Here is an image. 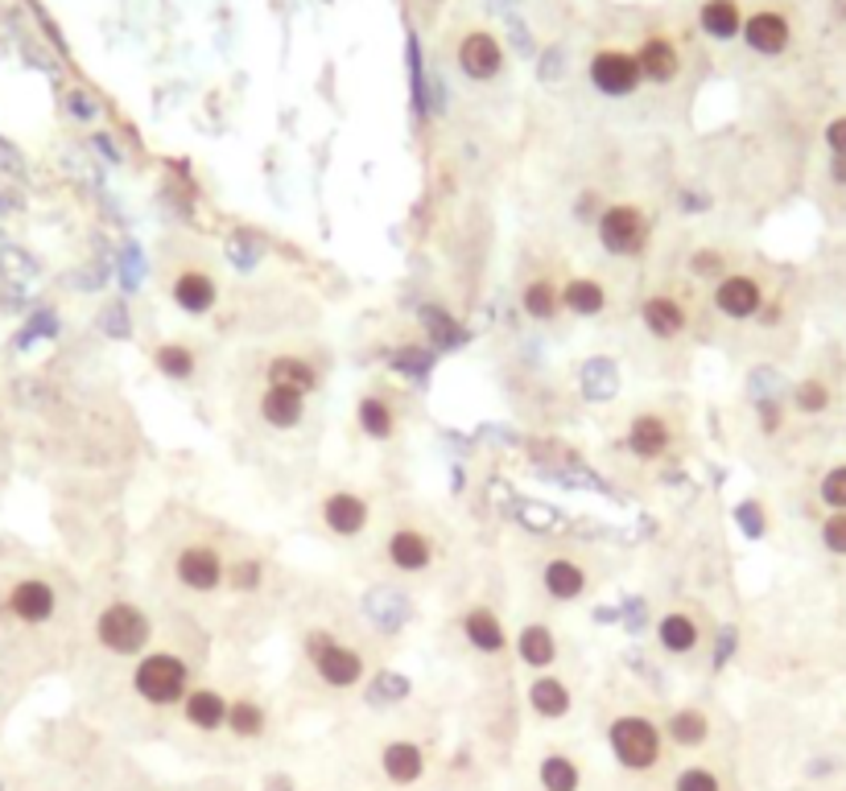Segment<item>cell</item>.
<instances>
[{"mask_svg":"<svg viewBox=\"0 0 846 791\" xmlns=\"http://www.w3.org/2000/svg\"><path fill=\"white\" fill-rule=\"evenodd\" d=\"M182 718L194 726V730H220L228 726V697L220 689H190L187 701H182Z\"/></svg>","mask_w":846,"mask_h":791,"instance_id":"e0dca14e","label":"cell"},{"mask_svg":"<svg viewBox=\"0 0 846 791\" xmlns=\"http://www.w3.org/2000/svg\"><path fill=\"white\" fill-rule=\"evenodd\" d=\"M463 635H467V643L483 656H500L504 643H508V635H504V622L492 606H475L463 615Z\"/></svg>","mask_w":846,"mask_h":791,"instance_id":"2e32d148","label":"cell"},{"mask_svg":"<svg viewBox=\"0 0 846 791\" xmlns=\"http://www.w3.org/2000/svg\"><path fill=\"white\" fill-rule=\"evenodd\" d=\"M764 305V288L752 276H723L715 285V310L731 322H747V317L759 314Z\"/></svg>","mask_w":846,"mask_h":791,"instance_id":"8fae6325","label":"cell"},{"mask_svg":"<svg viewBox=\"0 0 846 791\" xmlns=\"http://www.w3.org/2000/svg\"><path fill=\"white\" fill-rule=\"evenodd\" d=\"M178 586H187L190 594H215L228 577L223 552L215 545H187L174 561Z\"/></svg>","mask_w":846,"mask_h":791,"instance_id":"8992f818","label":"cell"},{"mask_svg":"<svg viewBox=\"0 0 846 791\" xmlns=\"http://www.w3.org/2000/svg\"><path fill=\"white\" fill-rule=\"evenodd\" d=\"M153 367H158L165 379H174V384H187V379H194L199 355H194L187 343H161L158 351H153Z\"/></svg>","mask_w":846,"mask_h":791,"instance_id":"83f0119b","label":"cell"},{"mask_svg":"<svg viewBox=\"0 0 846 791\" xmlns=\"http://www.w3.org/2000/svg\"><path fill=\"white\" fill-rule=\"evenodd\" d=\"M521 310H525L533 322H554L562 314V288L554 281H528L521 288Z\"/></svg>","mask_w":846,"mask_h":791,"instance_id":"4316f807","label":"cell"},{"mask_svg":"<svg viewBox=\"0 0 846 791\" xmlns=\"http://www.w3.org/2000/svg\"><path fill=\"white\" fill-rule=\"evenodd\" d=\"M516 656H521V663H528V668L545 672V668L557 660L554 631H550L545 622H525V627H521V635H516Z\"/></svg>","mask_w":846,"mask_h":791,"instance_id":"ffe728a7","label":"cell"},{"mask_svg":"<svg viewBox=\"0 0 846 791\" xmlns=\"http://www.w3.org/2000/svg\"><path fill=\"white\" fill-rule=\"evenodd\" d=\"M641 322L653 338H677L689 326V314L673 293H648L641 305Z\"/></svg>","mask_w":846,"mask_h":791,"instance_id":"5bb4252c","label":"cell"},{"mask_svg":"<svg viewBox=\"0 0 846 791\" xmlns=\"http://www.w3.org/2000/svg\"><path fill=\"white\" fill-rule=\"evenodd\" d=\"M595 231H598L603 252H612V256H620V260L644 256V247H648V240H653V223H648V215H644L641 206H632V202H615V206H607V211L598 215Z\"/></svg>","mask_w":846,"mask_h":791,"instance_id":"7a4b0ae2","label":"cell"},{"mask_svg":"<svg viewBox=\"0 0 846 791\" xmlns=\"http://www.w3.org/2000/svg\"><path fill=\"white\" fill-rule=\"evenodd\" d=\"M607 742H612L620 767H627V771H648V767L661 763V747H665V734H661V730L648 718H641V713H624V718L612 721V730H607Z\"/></svg>","mask_w":846,"mask_h":791,"instance_id":"3957f363","label":"cell"},{"mask_svg":"<svg viewBox=\"0 0 846 791\" xmlns=\"http://www.w3.org/2000/svg\"><path fill=\"white\" fill-rule=\"evenodd\" d=\"M826 141H830V149L838 153V158H846V115L843 120H834L830 129H826Z\"/></svg>","mask_w":846,"mask_h":791,"instance_id":"ab89813d","label":"cell"},{"mask_svg":"<svg viewBox=\"0 0 846 791\" xmlns=\"http://www.w3.org/2000/svg\"><path fill=\"white\" fill-rule=\"evenodd\" d=\"M459 67H463V74L467 79H480V83H487V79H496L500 67H504V50H500V42L492 38V33H467L463 38V45H459Z\"/></svg>","mask_w":846,"mask_h":791,"instance_id":"4fadbf2b","label":"cell"},{"mask_svg":"<svg viewBox=\"0 0 846 791\" xmlns=\"http://www.w3.org/2000/svg\"><path fill=\"white\" fill-rule=\"evenodd\" d=\"M273 791H290V783H285V779H273Z\"/></svg>","mask_w":846,"mask_h":791,"instance_id":"60d3db41","label":"cell"},{"mask_svg":"<svg viewBox=\"0 0 846 791\" xmlns=\"http://www.w3.org/2000/svg\"><path fill=\"white\" fill-rule=\"evenodd\" d=\"M744 33H747V45L759 50V54H780V50L788 45L785 17H776V13H756L744 26Z\"/></svg>","mask_w":846,"mask_h":791,"instance_id":"484cf974","label":"cell"},{"mask_svg":"<svg viewBox=\"0 0 846 791\" xmlns=\"http://www.w3.org/2000/svg\"><path fill=\"white\" fill-rule=\"evenodd\" d=\"M149 635H153V622L145 619L141 606L132 602H112L95 619V639L112 656H141L149 648Z\"/></svg>","mask_w":846,"mask_h":791,"instance_id":"5b68a950","label":"cell"},{"mask_svg":"<svg viewBox=\"0 0 846 791\" xmlns=\"http://www.w3.org/2000/svg\"><path fill=\"white\" fill-rule=\"evenodd\" d=\"M306 656L310 663H314L319 680L331 684V689H355V684L367 677L364 656L355 648H348V643H339L335 635H326V631L306 635Z\"/></svg>","mask_w":846,"mask_h":791,"instance_id":"277c9868","label":"cell"},{"mask_svg":"<svg viewBox=\"0 0 846 791\" xmlns=\"http://www.w3.org/2000/svg\"><path fill=\"white\" fill-rule=\"evenodd\" d=\"M434 552L439 548H434L430 533L417 528V524H401V528L384 536V557H389L396 574H425L434 565Z\"/></svg>","mask_w":846,"mask_h":791,"instance_id":"52a82bcc","label":"cell"},{"mask_svg":"<svg viewBox=\"0 0 846 791\" xmlns=\"http://www.w3.org/2000/svg\"><path fill=\"white\" fill-rule=\"evenodd\" d=\"M367 519H372L367 499L364 495H355V490L339 487V490H331V495L322 499V524H326V533L360 536L367 528Z\"/></svg>","mask_w":846,"mask_h":791,"instance_id":"30bf717a","label":"cell"},{"mask_svg":"<svg viewBox=\"0 0 846 791\" xmlns=\"http://www.w3.org/2000/svg\"><path fill=\"white\" fill-rule=\"evenodd\" d=\"M641 62L636 54H624V50H603L591 62V83L603 91V95H632L641 87Z\"/></svg>","mask_w":846,"mask_h":791,"instance_id":"9c48e42d","label":"cell"},{"mask_svg":"<svg viewBox=\"0 0 846 791\" xmlns=\"http://www.w3.org/2000/svg\"><path fill=\"white\" fill-rule=\"evenodd\" d=\"M170 297L182 314L190 317H203L211 314V305L220 302V285H215V276L199 268V264H187L182 273L170 276Z\"/></svg>","mask_w":846,"mask_h":791,"instance_id":"ba28073f","label":"cell"},{"mask_svg":"<svg viewBox=\"0 0 846 791\" xmlns=\"http://www.w3.org/2000/svg\"><path fill=\"white\" fill-rule=\"evenodd\" d=\"M228 730L235 738H261L264 734V709L252 701V697H240V701H228Z\"/></svg>","mask_w":846,"mask_h":791,"instance_id":"1f68e13d","label":"cell"},{"mask_svg":"<svg viewBox=\"0 0 846 791\" xmlns=\"http://www.w3.org/2000/svg\"><path fill=\"white\" fill-rule=\"evenodd\" d=\"M528 709L537 713V718H566L570 713V689L566 680L550 677V672H541L533 684H528Z\"/></svg>","mask_w":846,"mask_h":791,"instance_id":"cb8c5ba5","label":"cell"},{"mask_svg":"<svg viewBox=\"0 0 846 791\" xmlns=\"http://www.w3.org/2000/svg\"><path fill=\"white\" fill-rule=\"evenodd\" d=\"M269 388H285V392H298V396H310V392L319 388V367L302 355H278V359L269 363Z\"/></svg>","mask_w":846,"mask_h":791,"instance_id":"9a60e30c","label":"cell"},{"mask_svg":"<svg viewBox=\"0 0 846 791\" xmlns=\"http://www.w3.org/2000/svg\"><path fill=\"white\" fill-rule=\"evenodd\" d=\"M797 404H802L805 413H822V408H826V388L809 379V384H802V388H797Z\"/></svg>","mask_w":846,"mask_h":791,"instance_id":"f35d334b","label":"cell"},{"mask_svg":"<svg viewBox=\"0 0 846 791\" xmlns=\"http://www.w3.org/2000/svg\"><path fill=\"white\" fill-rule=\"evenodd\" d=\"M822 499L834 507V511H846V466L830 470V475L822 478Z\"/></svg>","mask_w":846,"mask_h":791,"instance_id":"8d00e7d4","label":"cell"},{"mask_svg":"<svg viewBox=\"0 0 846 791\" xmlns=\"http://www.w3.org/2000/svg\"><path fill=\"white\" fill-rule=\"evenodd\" d=\"M607 305V288L595 276H570L562 285V310H570L574 317H595Z\"/></svg>","mask_w":846,"mask_h":791,"instance_id":"7402d4cb","label":"cell"},{"mask_svg":"<svg viewBox=\"0 0 846 791\" xmlns=\"http://www.w3.org/2000/svg\"><path fill=\"white\" fill-rule=\"evenodd\" d=\"M355 420H360V429H364L367 437H376V442H384V437L396 433V413L384 396H364V400L355 404Z\"/></svg>","mask_w":846,"mask_h":791,"instance_id":"f1b7e54d","label":"cell"},{"mask_svg":"<svg viewBox=\"0 0 846 791\" xmlns=\"http://www.w3.org/2000/svg\"><path fill=\"white\" fill-rule=\"evenodd\" d=\"M673 446L669 420L657 417V413H641V417L627 425V454L641 462H657L665 458Z\"/></svg>","mask_w":846,"mask_h":791,"instance_id":"7c38bea8","label":"cell"},{"mask_svg":"<svg viewBox=\"0 0 846 791\" xmlns=\"http://www.w3.org/2000/svg\"><path fill=\"white\" fill-rule=\"evenodd\" d=\"M132 689L149 706H178L190 692V663L174 651H145L132 668Z\"/></svg>","mask_w":846,"mask_h":791,"instance_id":"6da1fadb","label":"cell"},{"mask_svg":"<svg viewBox=\"0 0 846 791\" xmlns=\"http://www.w3.org/2000/svg\"><path fill=\"white\" fill-rule=\"evenodd\" d=\"M228 586H235V590H256V586H261V561L228 565Z\"/></svg>","mask_w":846,"mask_h":791,"instance_id":"d590c367","label":"cell"},{"mask_svg":"<svg viewBox=\"0 0 846 791\" xmlns=\"http://www.w3.org/2000/svg\"><path fill=\"white\" fill-rule=\"evenodd\" d=\"M380 767H384V775L393 779V783H417L425 771V754L417 742H389L384 754H380Z\"/></svg>","mask_w":846,"mask_h":791,"instance_id":"603a6c76","label":"cell"},{"mask_svg":"<svg viewBox=\"0 0 846 791\" xmlns=\"http://www.w3.org/2000/svg\"><path fill=\"white\" fill-rule=\"evenodd\" d=\"M9 610H13L21 622H46L54 615V590L46 581H21L9 594Z\"/></svg>","mask_w":846,"mask_h":791,"instance_id":"44dd1931","label":"cell"},{"mask_svg":"<svg viewBox=\"0 0 846 791\" xmlns=\"http://www.w3.org/2000/svg\"><path fill=\"white\" fill-rule=\"evenodd\" d=\"M636 62H641L644 79H657V83H669L673 74H677V50H673L665 38L644 42V50L636 54Z\"/></svg>","mask_w":846,"mask_h":791,"instance_id":"f546056e","label":"cell"},{"mask_svg":"<svg viewBox=\"0 0 846 791\" xmlns=\"http://www.w3.org/2000/svg\"><path fill=\"white\" fill-rule=\"evenodd\" d=\"M657 643L669 656H689L698 648V619L686 615V610H669L665 619L657 622Z\"/></svg>","mask_w":846,"mask_h":791,"instance_id":"d4e9b609","label":"cell"},{"mask_svg":"<svg viewBox=\"0 0 846 791\" xmlns=\"http://www.w3.org/2000/svg\"><path fill=\"white\" fill-rule=\"evenodd\" d=\"M541 581H545V590L554 594L557 602H574V598H583L586 594V569L574 557H554V561L545 565V574H541Z\"/></svg>","mask_w":846,"mask_h":791,"instance_id":"ac0fdd59","label":"cell"},{"mask_svg":"<svg viewBox=\"0 0 846 791\" xmlns=\"http://www.w3.org/2000/svg\"><path fill=\"white\" fill-rule=\"evenodd\" d=\"M822 540H826V548H830V552L846 557V511H834V516L826 519V528H822Z\"/></svg>","mask_w":846,"mask_h":791,"instance_id":"74e56055","label":"cell"},{"mask_svg":"<svg viewBox=\"0 0 846 791\" xmlns=\"http://www.w3.org/2000/svg\"><path fill=\"white\" fill-rule=\"evenodd\" d=\"M673 791H723V783H718V775L706 771V767H686V771L677 775V783H673Z\"/></svg>","mask_w":846,"mask_h":791,"instance_id":"e575fe53","label":"cell"},{"mask_svg":"<svg viewBox=\"0 0 846 791\" xmlns=\"http://www.w3.org/2000/svg\"><path fill=\"white\" fill-rule=\"evenodd\" d=\"M302 417H306V396L285 392V388L261 392V420L269 425V429H293Z\"/></svg>","mask_w":846,"mask_h":791,"instance_id":"d6986e66","label":"cell"},{"mask_svg":"<svg viewBox=\"0 0 846 791\" xmlns=\"http://www.w3.org/2000/svg\"><path fill=\"white\" fill-rule=\"evenodd\" d=\"M698 21L711 38H735L739 33V4L735 0H706Z\"/></svg>","mask_w":846,"mask_h":791,"instance_id":"4dcf8cb0","label":"cell"},{"mask_svg":"<svg viewBox=\"0 0 846 791\" xmlns=\"http://www.w3.org/2000/svg\"><path fill=\"white\" fill-rule=\"evenodd\" d=\"M706 734H711V726H706V718H702L698 709H677L669 718V738L677 747H702Z\"/></svg>","mask_w":846,"mask_h":791,"instance_id":"d6a6232c","label":"cell"},{"mask_svg":"<svg viewBox=\"0 0 846 791\" xmlns=\"http://www.w3.org/2000/svg\"><path fill=\"white\" fill-rule=\"evenodd\" d=\"M541 783H545V791H578L583 775L566 754H550V759H541Z\"/></svg>","mask_w":846,"mask_h":791,"instance_id":"836d02e7","label":"cell"}]
</instances>
